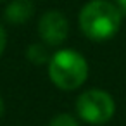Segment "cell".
Listing matches in <instances>:
<instances>
[{"label":"cell","instance_id":"obj_1","mask_svg":"<svg viewBox=\"0 0 126 126\" xmlns=\"http://www.w3.org/2000/svg\"><path fill=\"white\" fill-rule=\"evenodd\" d=\"M78 23L86 38L93 42H105L119 31L123 12L109 0H90L79 11Z\"/></svg>","mask_w":126,"mask_h":126},{"label":"cell","instance_id":"obj_2","mask_svg":"<svg viewBox=\"0 0 126 126\" xmlns=\"http://www.w3.org/2000/svg\"><path fill=\"white\" fill-rule=\"evenodd\" d=\"M48 78L61 90H76L88 78V62L73 48L57 50L48 61Z\"/></svg>","mask_w":126,"mask_h":126},{"label":"cell","instance_id":"obj_3","mask_svg":"<svg viewBox=\"0 0 126 126\" xmlns=\"http://www.w3.org/2000/svg\"><path fill=\"white\" fill-rule=\"evenodd\" d=\"M76 112L88 124H105L116 112V102L104 90H86L76 100Z\"/></svg>","mask_w":126,"mask_h":126},{"label":"cell","instance_id":"obj_4","mask_svg":"<svg viewBox=\"0 0 126 126\" xmlns=\"http://www.w3.org/2000/svg\"><path fill=\"white\" fill-rule=\"evenodd\" d=\"M38 35L47 45H61L69 35V21L61 11H47L38 21Z\"/></svg>","mask_w":126,"mask_h":126},{"label":"cell","instance_id":"obj_5","mask_svg":"<svg viewBox=\"0 0 126 126\" xmlns=\"http://www.w3.org/2000/svg\"><path fill=\"white\" fill-rule=\"evenodd\" d=\"M35 14V4L33 0H12L7 4L4 11V17L11 24H23L31 19Z\"/></svg>","mask_w":126,"mask_h":126},{"label":"cell","instance_id":"obj_6","mask_svg":"<svg viewBox=\"0 0 126 126\" xmlns=\"http://www.w3.org/2000/svg\"><path fill=\"white\" fill-rule=\"evenodd\" d=\"M47 43H31L30 47H28V50H26V55H28V59L33 62V64H48V61H50V54H48V50H47V47H45Z\"/></svg>","mask_w":126,"mask_h":126},{"label":"cell","instance_id":"obj_7","mask_svg":"<svg viewBox=\"0 0 126 126\" xmlns=\"http://www.w3.org/2000/svg\"><path fill=\"white\" fill-rule=\"evenodd\" d=\"M48 126H79V123L74 116H71L67 112H61L50 119Z\"/></svg>","mask_w":126,"mask_h":126},{"label":"cell","instance_id":"obj_8","mask_svg":"<svg viewBox=\"0 0 126 126\" xmlns=\"http://www.w3.org/2000/svg\"><path fill=\"white\" fill-rule=\"evenodd\" d=\"M5 45H7V33H5V30L2 26H0V57H2V54L5 50Z\"/></svg>","mask_w":126,"mask_h":126},{"label":"cell","instance_id":"obj_9","mask_svg":"<svg viewBox=\"0 0 126 126\" xmlns=\"http://www.w3.org/2000/svg\"><path fill=\"white\" fill-rule=\"evenodd\" d=\"M114 4H116L121 11H126V0H114Z\"/></svg>","mask_w":126,"mask_h":126},{"label":"cell","instance_id":"obj_10","mask_svg":"<svg viewBox=\"0 0 126 126\" xmlns=\"http://www.w3.org/2000/svg\"><path fill=\"white\" fill-rule=\"evenodd\" d=\"M4 112H5V104H4V100H2V97H0V117L4 116Z\"/></svg>","mask_w":126,"mask_h":126},{"label":"cell","instance_id":"obj_11","mask_svg":"<svg viewBox=\"0 0 126 126\" xmlns=\"http://www.w3.org/2000/svg\"><path fill=\"white\" fill-rule=\"evenodd\" d=\"M0 2H4V0H0Z\"/></svg>","mask_w":126,"mask_h":126}]
</instances>
